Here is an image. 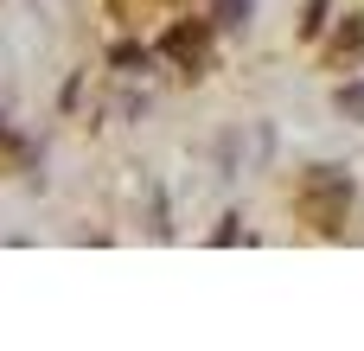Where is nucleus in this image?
Returning <instances> with one entry per match:
<instances>
[{
  "label": "nucleus",
  "mask_w": 364,
  "mask_h": 351,
  "mask_svg": "<svg viewBox=\"0 0 364 351\" xmlns=\"http://www.w3.org/2000/svg\"><path fill=\"white\" fill-rule=\"evenodd\" d=\"M339 109H346L352 122H364V83H346V90H339Z\"/></svg>",
  "instance_id": "5"
},
{
  "label": "nucleus",
  "mask_w": 364,
  "mask_h": 351,
  "mask_svg": "<svg viewBox=\"0 0 364 351\" xmlns=\"http://www.w3.org/2000/svg\"><path fill=\"white\" fill-rule=\"evenodd\" d=\"M160 51H166V58H179V64L192 70V64H205V51H211V32H205V26H173Z\"/></svg>",
  "instance_id": "2"
},
{
  "label": "nucleus",
  "mask_w": 364,
  "mask_h": 351,
  "mask_svg": "<svg viewBox=\"0 0 364 351\" xmlns=\"http://www.w3.org/2000/svg\"><path fill=\"white\" fill-rule=\"evenodd\" d=\"M333 64H364V19H346L333 38Z\"/></svg>",
  "instance_id": "3"
},
{
  "label": "nucleus",
  "mask_w": 364,
  "mask_h": 351,
  "mask_svg": "<svg viewBox=\"0 0 364 351\" xmlns=\"http://www.w3.org/2000/svg\"><path fill=\"white\" fill-rule=\"evenodd\" d=\"M301 211L333 237V230L346 224V211H352V179H346L339 166H314V173L301 179Z\"/></svg>",
  "instance_id": "1"
},
{
  "label": "nucleus",
  "mask_w": 364,
  "mask_h": 351,
  "mask_svg": "<svg viewBox=\"0 0 364 351\" xmlns=\"http://www.w3.org/2000/svg\"><path fill=\"white\" fill-rule=\"evenodd\" d=\"M326 13H333V0H307V19H301V38H320V32H326Z\"/></svg>",
  "instance_id": "4"
},
{
  "label": "nucleus",
  "mask_w": 364,
  "mask_h": 351,
  "mask_svg": "<svg viewBox=\"0 0 364 351\" xmlns=\"http://www.w3.org/2000/svg\"><path fill=\"white\" fill-rule=\"evenodd\" d=\"M250 19V0H218V26H243Z\"/></svg>",
  "instance_id": "6"
}]
</instances>
